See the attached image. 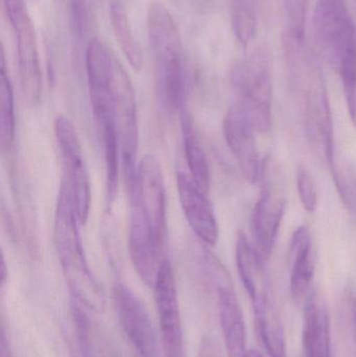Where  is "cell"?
Instances as JSON below:
<instances>
[{
	"mask_svg": "<svg viewBox=\"0 0 356 357\" xmlns=\"http://www.w3.org/2000/svg\"><path fill=\"white\" fill-rule=\"evenodd\" d=\"M113 102L121 160L130 191L135 182L138 167L136 162L139 148V125L135 91L121 63L117 67L115 75Z\"/></svg>",
	"mask_w": 356,
	"mask_h": 357,
	"instance_id": "ba28073f",
	"label": "cell"
},
{
	"mask_svg": "<svg viewBox=\"0 0 356 357\" xmlns=\"http://www.w3.org/2000/svg\"><path fill=\"white\" fill-rule=\"evenodd\" d=\"M217 307L228 357L246 356V323L231 281L217 285Z\"/></svg>",
	"mask_w": 356,
	"mask_h": 357,
	"instance_id": "9a60e30c",
	"label": "cell"
},
{
	"mask_svg": "<svg viewBox=\"0 0 356 357\" xmlns=\"http://www.w3.org/2000/svg\"><path fill=\"white\" fill-rule=\"evenodd\" d=\"M347 321H348L349 331L351 339L356 350V296L349 293L346 297Z\"/></svg>",
	"mask_w": 356,
	"mask_h": 357,
	"instance_id": "484cf974",
	"label": "cell"
},
{
	"mask_svg": "<svg viewBox=\"0 0 356 357\" xmlns=\"http://www.w3.org/2000/svg\"><path fill=\"white\" fill-rule=\"evenodd\" d=\"M297 189L303 208L309 213H314L318 206L317 188L311 174L304 167H299L297 172Z\"/></svg>",
	"mask_w": 356,
	"mask_h": 357,
	"instance_id": "d4e9b609",
	"label": "cell"
},
{
	"mask_svg": "<svg viewBox=\"0 0 356 357\" xmlns=\"http://www.w3.org/2000/svg\"><path fill=\"white\" fill-rule=\"evenodd\" d=\"M109 17L121 52L127 58L130 66L134 70L139 71L144 65V56L139 43L134 35L127 10L121 0H111L109 4Z\"/></svg>",
	"mask_w": 356,
	"mask_h": 357,
	"instance_id": "ffe728a7",
	"label": "cell"
},
{
	"mask_svg": "<svg viewBox=\"0 0 356 357\" xmlns=\"http://www.w3.org/2000/svg\"><path fill=\"white\" fill-rule=\"evenodd\" d=\"M6 277H8V271H6V260L2 257L1 266V284H6Z\"/></svg>",
	"mask_w": 356,
	"mask_h": 357,
	"instance_id": "f1b7e54d",
	"label": "cell"
},
{
	"mask_svg": "<svg viewBox=\"0 0 356 357\" xmlns=\"http://www.w3.org/2000/svg\"><path fill=\"white\" fill-rule=\"evenodd\" d=\"M130 192L132 204L141 212L163 249L167 239V191L162 169L156 157L146 155L140 161Z\"/></svg>",
	"mask_w": 356,
	"mask_h": 357,
	"instance_id": "52a82bcc",
	"label": "cell"
},
{
	"mask_svg": "<svg viewBox=\"0 0 356 357\" xmlns=\"http://www.w3.org/2000/svg\"><path fill=\"white\" fill-rule=\"evenodd\" d=\"M309 0H282L286 18V33L304 38L305 22Z\"/></svg>",
	"mask_w": 356,
	"mask_h": 357,
	"instance_id": "cb8c5ba5",
	"label": "cell"
},
{
	"mask_svg": "<svg viewBox=\"0 0 356 357\" xmlns=\"http://www.w3.org/2000/svg\"><path fill=\"white\" fill-rule=\"evenodd\" d=\"M117 318L138 357H159L158 340L148 310L133 291L123 284L113 289Z\"/></svg>",
	"mask_w": 356,
	"mask_h": 357,
	"instance_id": "30bf717a",
	"label": "cell"
},
{
	"mask_svg": "<svg viewBox=\"0 0 356 357\" xmlns=\"http://www.w3.org/2000/svg\"><path fill=\"white\" fill-rule=\"evenodd\" d=\"M148 33L161 100L169 110H179L185 98L183 43L177 22L161 2L148 6Z\"/></svg>",
	"mask_w": 356,
	"mask_h": 357,
	"instance_id": "3957f363",
	"label": "cell"
},
{
	"mask_svg": "<svg viewBox=\"0 0 356 357\" xmlns=\"http://www.w3.org/2000/svg\"><path fill=\"white\" fill-rule=\"evenodd\" d=\"M153 287L160 323L163 356L186 357L177 283L173 266L169 260L163 259Z\"/></svg>",
	"mask_w": 356,
	"mask_h": 357,
	"instance_id": "9c48e42d",
	"label": "cell"
},
{
	"mask_svg": "<svg viewBox=\"0 0 356 357\" xmlns=\"http://www.w3.org/2000/svg\"><path fill=\"white\" fill-rule=\"evenodd\" d=\"M284 211L286 201L280 197L271 199V191L268 186L261 189L252 213L255 256L261 270L271 257Z\"/></svg>",
	"mask_w": 356,
	"mask_h": 357,
	"instance_id": "5bb4252c",
	"label": "cell"
},
{
	"mask_svg": "<svg viewBox=\"0 0 356 357\" xmlns=\"http://www.w3.org/2000/svg\"><path fill=\"white\" fill-rule=\"evenodd\" d=\"M231 84L256 132L265 133L272 123L271 63L267 50L257 48L234 64Z\"/></svg>",
	"mask_w": 356,
	"mask_h": 357,
	"instance_id": "277c9868",
	"label": "cell"
},
{
	"mask_svg": "<svg viewBox=\"0 0 356 357\" xmlns=\"http://www.w3.org/2000/svg\"><path fill=\"white\" fill-rule=\"evenodd\" d=\"M259 337L270 357H286V340L281 317L265 293L252 300Z\"/></svg>",
	"mask_w": 356,
	"mask_h": 357,
	"instance_id": "ac0fdd59",
	"label": "cell"
},
{
	"mask_svg": "<svg viewBox=\"0 0 356 357\" xmlns=\"http://www.w3.org/2000/svg\"><path fill=\"white\" fill-rule=\"evenodd\" d=\"M16 117H15L14 91L6 69V56L1 52L0 71V146L2 152L10 151L15 142Z\"/></svg>",
	"mask_w": 356,
	"mask_h": 357,
	"instance_id": "44dd1931",
	"label": "cell"
},
{
	"mask_svg": "<svg viewBox=\"0 0 356 357\" xmlns=\"http://www.w3.org/2000/svg\"><path fill=\"white\" fill-rule=\"evenodd\" d=\"M54 135L64 169L62 178L70 189L79 224L85 225L91 207V184L79 134L70 119L60 116L54 121Z\"/></svg>",
	"mask_w": 356,
	"mask_h": 357,
	"instance_id": "8992f818",
	"label": "cell"
},
{
	"mask_svg": "<svg viewBox=\"0 0 356 357\" xmlns=\"http://www.w3.org/2000/svg\"><path fill=\"white\" fill-rule=\"evenodd\" d=\"M3 4L16 39L21 90L29 104H39L43 83L35 25L24 0H3Z\"/></svg>",
	"mask_w": 356,
	"mask_h": 357,
	"instance_id": "5b68a950",
	"label": "cell"
},
{
	"mask_svg": "<svg viewBox=\"0 0 356 357\" xmlns=\"http://www.w3.org/2000/svg\"><path fill=\"white\" fill-rule=\"evenodd\" d=\"M290 255L293 260L291 295L295 302H301L309 293L315 275L311 233L307 226L295 231L291 241Z\"/></svg>",
	"mask_w": 356,
	"mask_h": 357,
	"instance_id": "e0dca14e",
	"label": "cell"
},
{
	"mask_svg": "<svg viewBox=\"0 0 356 357\" xmlns=\"http://www.w3.org/2000/svg\"><path fill=\"white\" fill-rule=\"evenodd\" d=\"M182 131H183L184 151L189 175L205 192L210 186V171L204 149L196 134L192 117L187 112L182 113Z\"/></svg>",
	"mask_w": 356,
	"mask_h": 357,
	"instance_id": "d6986e66",
	"label": "cell"
},
{
	"mask_svg": "<svg viewBox=\"0 0 356 357\" xmlns=\"http://www.w3.org/2000/svg\"><path fill=\"white\" fill-rule=\"evenodd\" d=\"M236 266L238 274L242 279L245 289L248 291L251 300L258 294L256 282V274L261 268L257 264L254 248L250 245L246 234L240 231L236 239L235 245Z\"/></svg>",
	"mask_w": 356,
	"mask_h": 357,
	"instance_id": "603a6c76",
	"label": "cell"
},
{
	"mask_svg": "<svg viewBox=\"0 0 356 357\" xmlns=\"http://www.w3.org/2000/svg\"><path fill=\"white\" fill-rule=\"evenodd\" d=\"M302 344L305 357H332L330 316L316 296H311L305 304Z\"/></svg>",
	"mask_w": 356,
	"mask_h": 357,
	"instance_id": "2e32d148",
	"label": "cell"
},
{
	"mask_svg": "<svg viewBox=\"0 0 356 357\" xmlns=\"http://www.w3.org/2000/svg\"><path fill=\"white\" fill-rule=\"evenodd\" d=\"M0 357H13L10 344L8 343L4 328H2L1 343H0Z\"/></svg>",
	"mask_w": 356,
	"mask_h": 357,
	"instance_id": "4316f807",
	"label": "cell"
},
{
	"mask_svg": "<svg viewBox=\"0 0 356 357\" xmlns=\"http://www.w3.org/2000/svg\"><path fill=\"white\" fill-rule=\"evenodd\" d=\"M199 357H219L215 354V349L211 344H204L202 349L200 351V356Z\"/></svg>",
	"mask_w": 356,
	"mask_h": 357,
	"instance_id": "83f0119b",
	"label": "cell"
},
{
	"mask_svg": "<svg viewBox=\"0 0 356 357\" xmlns=\"http://www.w3.org/2000/svg\"><path fill=\"white\" fill-rule=\"evenodd\" d=\"M223 131L242 176L248 182H256L261 173L259 153L255 142L256 130L238 102L228 110L224 119Z\"/></svg>",
	"mask_w": 356,
	"mask_h": 357,
	"instance_id": "8fae6325",
	"label": "cell"
},
{
	"mask_svg": "<svg viewBox=\"0 0 356 357\" xmlns=\"http://www.w3.org/2000/svg\"><path fill=\"white\" fill-rule=\"evenodd\" d=\"M177 186L180 204L190 228L205 245H215L219 236V224L207 192L185 172H178Z\"/></svg>",
	"mask_w": 356,
	"mask_h": 357,
	"instance_id": "7c38bea8",
	"label": "cell"
},
{
	"mask_svg": "<svg viewBox=\"0 0 356 357\" xmlns=\"http://www.w3.org/2000/svg\"><path fill=\"white\" fill-rule=\"evenodd\" d=\"M129 251L138 276L146 285L153 287L163 261L161 259L163 249L157 243L141 212L134 204H132L130 220Z\"/></svg>",
	"mask_w": 356,
	"mask_h": 357,
	"instance_id": "4fadbf2b",
	"label": "cell"
},
{
	"mask_svg": "<svg viewBox=\"0 0 356 357\" xmlns=\"http://www.w3.org/2000/svg\"><path fill=\"white\" fill-rule=\"evenodd\" d=\"M79 225L70 189L62 178L54 213L56 253L71 298L85 305L96 306L104 301L105 294L86 259Z\"/></svg>",
	"mask_w": 356,
	"mask_h": 357,
	"instance_id": "7a4b0ae2",
	"label": "cell"
},
{
	"mask_svg": "<svg viewBox=\"0 0 356 357\" xmlns=\"http://www.w3.org/2000/svg\"><path fill=\"white\" fill-rule=\"evenodd\" d=\"M261 0H232L231 23L236 40L247 47L256 36Z\"/></svg>",
	"mask_w": 356,
	"mask_h": 357,
	"instance_id": "7402d4cb",
	"label": "cell"
},
{
	"mask_svg": "<svg viewBox=\"0 0 356 357\" xmlns=\"http://www.w3.org/2000/svg\"><path fill=\"white\" fill-rule=\"evenodd\" d=\"M245 357H263V354L261 352L257 351V350H248L247 352L246 356Z\"/></svg>",
	"mask_w": 356,
	"mask_h": 357,
	"instance_id": "f546056e",
	"label": "cell"
},
{
	"mask_svg": "<svg viewBox=\"0 0 356 357\" xmlns=\"http://www.w3.org/2000/svg\"><path fill=\"white\" fill-rule=\"evenodd\" d=\"M314 37L323 58L340 75L356 126V23L347 0H317Z\"/></svg>",
	"mask_w": 356,
	"mask_h": 357,
	"instance_id": "6da1fadb",
	"label": "cell"
}]
</instances>
